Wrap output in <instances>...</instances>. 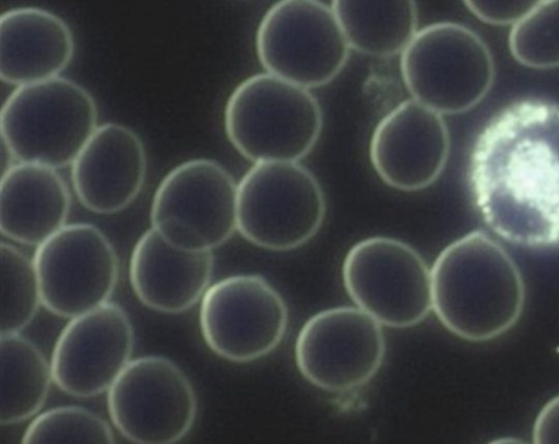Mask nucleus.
Returning a JSON list of instances; mask_svg holds the SVG:
<instances>
[{"mask_svg":"<svg viewBox=\"0 0 559 444\" xmlns=\"http://www.w3.org/2000/svg\"><path fill=\"white\" fill-rule=\"evenodd\" d=\"M467 179L486 225L521 247L559 245V104L514 101L478 134Z\"/></svg>","mask_w":559,"mask_h":444,"instance_id":"1","label":"nucleus"},{"mask_svg":"<svg viewBox=\"0 0 559 444\" xmlns=\"http://www.w3.org/2000/svg\"><path fill=\"white\" fill-rule=\"evenodd\" d=\"M432 310L454 335L486 341L520 319L525 289L521 273L503 247L483 231L455 240L431 268Z\"/></svg>","mask_w":559,"mask_h":444,"instance_id":"2","label":"nucleus"},{"mask_svg":"<svg viewBox=\"0 0 559 444\" xmlns=\"http://www.w3.org/2000/svg\"><path fill=\"white\" fill-rule=\"evenodd\" d=\"M224 124L234 147L254 164L298 161L316 145L323 117L308 88L265 72L233 91Z\"/></svg>","mask_w":559,"mask_h":444,"instance_id":"3","label":"nucleus"},{"mask_svg":"<svg viewBox=\"0 0 559 444\" xmlns=\"http://www.w3.org/2000/svg\"><path fill=\"white\" fill-rule=\"evenodd\" d=\"M97 127L93 96L62 76L17 86L0 113L8 153L17 163L53 169L72 165Z\"/></svg>","mask_w":559,"mask_h":444,"instance_id":"4","label":"nucleus"},{"mask_svg":"<svg viewBox=\"0 0 559 444\" xmlns=\"http://www.w3.org/2000/svg\"><path fill=\"white\" fill-rule=\"evenodd\" d=\"M401 73L413 99L440 115L476 106L489 92L495 64L491 53L469 28L452 22L418 31L401 55Z\"/></svg>","mask_w":559,"mask_h":444,"instance_id":"5","label":"nucleus"},{"mask_svg":"<svg viewBox=\"0 0 559 444\" xmlns=\"http://www.w3.org/2000/svg\"><path fill=\"white\" fill-rule=\"evenodd\" d=\"M325 208L320 183L298 161L255 163L237 185V230L263 249L305 244L319 231Z\"/></svg>","mask_w":559,"mask_h":444,"instance_id":"6","label":"nucleus"},{"mask_svg":"<svg viewBox=\"0 0 559 444\" xmlns=\"http://www.w3.org/2000/svg\"><path fill=\"white\" fill-rule=\"evenodd\" d=\"M255 48L266 73L308 89L334 80L350 50L332 7L316 0L273 4L259 24Z\"/></svg>","mask_w":559,"mask_h":444,"instance_id":"7","label":"nucleus"},{"mask_svg":"<svg viewBox=\"0 0 559 444\" xmlns=\"http://www.w3.org/2000/svg\"><path fill=\"white\" fill-rule=\"evenodd\" d=\"M237 185L214 160L181 163L154 193L152 228L175 247L212 252L237 230Z\"/></svg>","mask_w":559,"mask_h":444,"instance_id":"8","label":"nucleus"},{"mask_svg":"<svg viewBox=\"0 0 559 444\" xmlns=\"http://www.w3.org/2000/svg\"><path fill=\"white\" fill-rule=\"evenodd\" d=\"M343 281L355 304L390 327H411L432 310L431 269L409 244L371 237L353 245Z\"/></svg>","mask_w":559,"mask_h":444,"instance_id":"9","label":"nucleus"},{"mask_svg":"<svg viewBox=\"0 0 559 444\" xmlns=\"http://www.w3.org/2000/svg\"><path fill=\"white\" fill-rule=\"evenodd\" d=\"M116 429L141 444H170L193 425L197 398L185 372L162 356L131 359L107 391Z\"/></svg>","mask_w":559,"mask_h":444,"instance_id":"10","label":"nucleus"},{"mask_svg":"<svg viewBox=\"0 0 559 444\" xmlns=\"http://www.w3.org/2000/svg\"><path fill=\"white\" fill-rule=\"evenodd\" d=\"M33 262L41 304L62 317L72 319L109 302L118 279L115 249L91 224H67L37 245Z\"/></svg>","mask_w":559,"mask_h":444,"instance_id":"11","label":"nucleus"},{"mask_svg":"<svg viewBox=\"0 0 559 444\" xmlns=\"http://www.w3.org/2000/svg\"><path fill=\"white\" fill-rule=\"evenodd\" d=\"M288 312L282 296L259 275H234L211 285L201 299L200 328L217 356L249 362L283 339Z\"/></svg>","mask_w":559,"mask_h":444,"instance_id":"12","label":"nucleus"},{"mask_svg":"<svg viewBox=\"0 0 559 444\" xmlns=\"http://www.w3.org/2000/svg\"><path fill=\"white\" fill-rule=\"evenodd\" d=\"M385 355L381 324L358 307H337L311 316L295 346L302 376L329 392H346L369 382Z\"/></svg>","mask_w":559,"mask_h":444,"instance_id":"13","label":"nucleus"},{"mask_svg":"<svg viewBox=\"0 0 559 444\" xmlns=\"http://www.w3.org/2000/svg\"><path fill=\"white\" fill-rule=\"evenodd\" d=\"M133 328L126 311L107 302L70 319L51 356L56 385L69 395L107 392L131 360Z\"/></svg>","mask_w":559,"mask_h":444,"instance_id":"14","label":"nucleus"},{"mask_svg":"<svg viewBox=\"0 0 559 444\" xmlns=\"http://www.w3.org/2000/svg\"><path fill=\"white\" fill-rule=\"evenodd\" d=\"M450 152L442 115L415 99L393 108L377 124L370 160L383 182L402 191H417L441 175Z\"/></svg>","mask_w":559,"mask_h":444,"instance_id":"15","label":"nucleus"},{"mask_svg":"<svg viewBox=\"0 0 559 444\" xmlns=\"http://www.w3.org/2000/svg\"><path fill=\"white\" fill-rule=\"evenodd\" d=\"M146 155L139 135L119 123L98 125L71 165L74 192L98 214L122 211L140 193Z\"/></svg>","mask_w":559,"mask_h":444,"instance_id":"16","label":"nucleus"},{"mask_svg":"<svg viewBox=\"0 0 559 444\" xmlns=\"http://www.w3.org/2000/svg\"><path fill=\"white\" fill-rule=\"evenodd\" d=\"M213 264L212 252L175 247L151 227L132 250L129 277L143 304L164 313H180L202 299L210 287Z\"/></svg>","mask_w":559,"mask_h":444,"instance_id":"17","label":"nucleus"},{"mask_svg":"<svg viewBox=\"0 0 559 444\" xmlns=\"http://www.w3.org/2000/svg\"><path fill=\"white\" fill-rule=\"evenodd\" d=\"M74 53L67 23L36 7L10 9L0 17V76L17 86L60 76Z\"/></svg>","mask_w":559,"mask_h":444,"instance_id":"18","label":"nucleus"},{"mask_svg":"<svg viewBox=\"0 0 559 444\" xmlns=\"http://www.w3.org/2000/svg\"><path fill=\"white\" fill-rule=\"evenodd\" d=\"M71 195L56 169L31 163L10 165L0 182L1 232L39 245L67 225Z\"/></svg>","mask_w":559,"mask_h":444,"instance_id":"19","label":"nucleus"},{"mask_svg":"<svg viewBox=\"0 0 559 444\" xmlns=\"http://www.w3.org/2000/svg\"><path fill=\"white\" fill-rule=\"evenodd\" d=\"M331 7L349 47L364 55H402L418 32L411 0H335Z\"/></svg>","mask_w":559,"mask_h":444,"instance_id":"20","label":"nucleus"},{"mask_svg":"<svg viewBox=\"0 0 559 444\" xmlns=\"http://www.w3.org/2000/svg\"><path fill=\"white\" fill-rule=\"evenodd\" d=\"M0 359V422H22L37 413L46 400L53 382L50 362L20 333L1 335Z\"/></svg>","mask_w":559,"mask_h":444,"instance_id":"21","label":"nucleus"},{"mask_svg":"<svg viewBox=\"0 0 559 444\" xmlns=\"http://www.w3.org/2000/svg\"><path fill=\"white\" fill-rule=\"evenodd\" d=\"M1 335L16 334L35 316L41 296L33 259L9 243L0 247Z\"/></svg>","mask_w":559,"mask_h":444,"instance_id":"22","label":"nucleus"},{"mask_svg":"<svg viewBox=\"0 0 559 444\" xmlns=\"http://www.w3.org/2000/svg\"><path fill=\"white\" fill-rule=\"evenodd\" d=\"M509 47L514 59L534 69L559 67V0L538 1L513 25Z\"/></svg>","mask_w":559,"mask_h":444,"instance_id":"23","label":"nucleus"},{"mask_svg":"<svg viewBox=\"0 0 559 444\" xmlns=\"http://www.w3.org/2000/svg\"><path fill=\"white\" fill-rule=\"evenodd\" d=\"M109 424L96 413L76 406L49 409L26 428L22 443H114Z\"/></svg>","mask_w":559,"mask_h":444,"instance_id":"24","label":"nucleus"},{"mask_svg":"<svg viewBox=\"0 0 559 444\" xmlns=\"http://www.w3.org/2000/svg\"><path fill=\"white\" fill-rule=\"evenodd\" d=\"M538 1H465L468 10L485 23L515 25Z\"/></svg>","mask_w":559,"mask_h":444,"instance_id":"25","label":"nucleus"},{"mask_svg":"<svg viewBox=\"0 0 559 444\" xmlns=\"http://www.w3.org/2000/svg\"><path fill=\"white\" fill-rule=\"evenodd\" d=\"M534 443H559V395L539 411L533 428Z\"/></svg>","mask_w":559,"mask_h":444,"instance_id":"26","label":"nucleus"}]
</instances>
